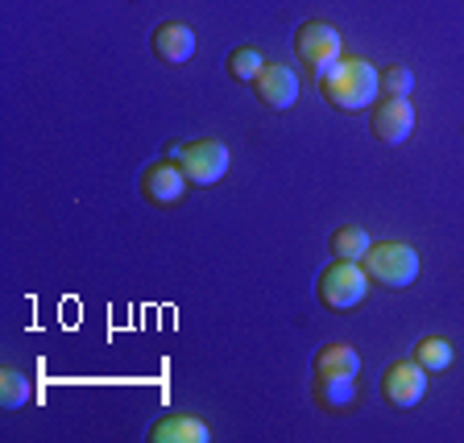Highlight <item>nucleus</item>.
Wrapping results in <instances>:
<instances>
[{
  "instance_id": "nucleus-1",
  "label": "nucleus",
  "mask_w": 464,
  "mask_h": 443,
  "mask_svg": "<svg viewBox=\"0 0 464 443\" xmlns=\"http://www.w3.org/2000/svg\"><path fill=\"white\" fill-rule=\"evenodd\" d=\"M319 96L340 112H365L382 96V79H377V67H369L365 58H336L319 75Z\"/></svg>"
},
{
  "instance_id": "nucleus-2",
  "label": "nucleus",
  "mask_w": 464,
  "mask_h": 443,
  "mask_svg": "<svg viewBox=\"0 0 464 443\" xmlns=\"http://www.w3.org/2000/svg\"><path fill=\"white\" fill-rule=\"evenodd\" d=\"M361 265H365L369 282H377V286H386V290H406L419 278V270H423L419 253L402 241L369 245V253L361 257Z\"/></svg>"
},
{
  "instance_id": "nucleus-3",
  "label": "nucleus",
  "mask_w": 464,
  "mask_h": 443,
  "mask_svg": "<svg viewBox=\"0 0 464 443\" xmlns=\"http://www.w3.org/2000/svg\"><path fill=\"white\" fill-rule=\"evenodd\" d=\"M315 294H319V303H324L328 311L361 307V299L369 294L365 265H361V261H336L332 257V265L319 274V282H315Z\"/></svg>"
},
{
  "instance_id": "nucleus-4",
  "label": "nucleus",
  "mask_w": 464,
  "mask_h": 443,
  "mask_svg": "<svg viewBox=\"0 0 464 443\" xmlns=\"http://www.w3.org/2000/svg\"><path fill=\"white\" fill-rule=\"evenodd\" d=\"M174 162L183 166L187 183L212 187V183H220L224 174H228V145L216 141V137H199V141H187Z\"/></svg>"
},
{
  "instance_id": "nucleus-5",
  "label": "nucleus",
  "mask_w": 464,
  "mask_h": 443,
  "mask_svg": "<svg viewBox=\"0 0 464 443\" xmlns=\"http://www.w3.org/2000/svg\"><path fill=\"white\" fill-rule=\"evenodd\" d=\"M295 54L311 75H324L336 58H344L340 54V29L328 25V21H303L295 29Z\"/></svg>"
},
{
  "instance_id": "nucleus-6",
  "label": "nucleus",
  "mask_w": 464,
  "mask_h": 443,
  "mask_svg": "<svg viewBox=\"0 0 464 443\" xmlns=\"http://www.w3.org/2000/svg\"><path fill=\"white\" fill-rule=\"evenodd\" d=\"M423 394H427V369L419 365L415 357L386 365V373H382V398H386L394 410H411V406H419Z\"/></svg>"
},
{
  "instance_id": "nucleus-7",
  "label": "nucleus",
  "mask_w": 464,
  "mask_h": 443,
  "mask_svg": "<svg viewBox=\"0 0 464 443\" xmlns=\"http://www.w3.org/2000/svg\"><path fill=\"white\" fill-rule=\"evenodd\" d=\"M369 129L382 145H402L415 133V104L411 96H386L369 108Z\"/></svg>"
},
{
  "instance_id": "nucleus-8",
  "label": "nucleus",
  "mask_w": 464,
  "mask_h": 443,
  "mask_svg": "<svg viewBox=\"0 0 464 443\" xmlns=\"http://www.w3.org/2000/svg\"><path fill=\"white\" fill-rule=\"evenodd\" d=\"M137 187H141V199H150L154 207H174L187 191V174L174 158H162V162L145 166L141 178H137Z\"/></svg>"
},
{
  "instance_id": "nucleus-9",
  "label": "nucleus",
  "mask_w": 464,
  "mask_h": 443,
  "mask_svg": "<svg viewBox=\"0 0 464 443\" xmlns=\"http://www.w3.org/2000/svg\"><path fill=\"white\" fill-rule=\"evenodd\" d=\"M253 96L270 108V112H286V108L299 100V75H295V67H286V63H266L261 75L253 79Z\"/></svg>"
},
{
  "instance_id": "nucleus-10",
  "label": "nucleus",
  "mask_w": 464,
  "mask_h": 443,
  "mask_svg": "<svg viewBox=\"0 0 464 443\" xmlns=\"http://www.w3.org/2000/svg\"><path fill=\"white\" fill-rule=\"evenodd\" d=\"M154 54L162 58L166 67H183L187 58L195 54V29L183 21H162L154 29Z\"/></svg>"
},
{
  "instance_id": "nucleus-11",
  "label": "nucleus",
  "mask_w": 464,
  "mask_h": 443,
  "mask_svg": "<svg viewBox=\"0 0 464 443\" xmlns=\"http://www.w3.org/2000/svg\"><path fill=\"white\" fill-rule=\"evenodd\" d=\"M208 439H212V427L195 415H166L150 431V443H208Z\"/></svg>"
},
{
  "instance_id": "nucleus-12",
  "label": "nucleus",
  "mask_w": 464,
  "mask_h": 443,
  "mask_svg": "<svg viewBox=\"0 0 464 443\" xmlns=\"http://www.w3.org/2000/svg\"><path fill=\"white\" fill-rule=\"evenodd\" d=\"M311 369H315V377H357L361 373V357H357V348L353 344L332 340V344H324L315 352Z\"/></svg>"
},
{
  "instance_id": "nucleus-13",
  "label": "nucleus",
  "mask_w": 464,
  "mask_h": 443,
  "mask_svg": "<svg viewBox=\"0 0 464 443\" xmlns=\"http://www.w3.org/2000/svg\"><path fill=\"white\" fill-rule=\"evenodd\" d=\"M357 377H315V402L324 410H348L357 402Z\"/></svg>"
},
{
  "instance_id": "nucleus-14",
  "label": "nucleus",
  "mask_w": 464,
  "mask_h": 443,
  "mask_svg": "<svg viewBox=\"0 0 464 443\" xmlns=\"http://www.w3.org/2000/svg\"><path fill=\"white\" fill-rule=\"evenodd\" d=\"M328 249H332V257H336V261H361L369 253V232L344 224V228H336L328 236Z\"/></svg>"
},
{
  "instance_id": "nucleus-15",
  "label": "nucleus",
  "mask_w": 464,
  "mask_h": 443,
  "mask_svg": "<svg viewBox=\"0 0 464 443\" xmlns=\"http://www.w3.org/2000/svg\"><path fill=\"white\" fill-rule=\"evenodd\" d=\"M415 361L427 369V373H444V369H452L456 352H452V344H448L444 336H423L415 344Z\"/></svg>"
},
{
  "instance_id": "nucleus-16",
  "label": "nucleus",
  "mask_w": 464,
  "mask_h": 443,
  "mask_svg": "<svg viewBox=\"0 0 464 443\" xmlns=\"http://www.w3.org/2000/svg\"><path fill=\"white\" fill-rule=\"evenodd\" d=\"M29 402V377L21 369H5L0 373V406L5 410H21Z\"/></svg>"
},
{
  "instance_id": "nucleus-17",
  "label": "nucleus",
  "mask_w": 464,
  "mask_h": 443,
  "mask_svg": "<svg viewBox=\"0 0 464 443\" xmlns=\"http://www.w3.org/2000/svg\"><path fill=\"white\" fill-rule=\"evenodd\" d=\"M261 67H266V58H261L253 46H237L228 54V75L237 79V83H253V79L261 75Z\"/></svg>"
},
{
  "instance_id": "nucleus-18",
  "label": "nucleus",
  "mask_w": 464,
  "mask_h": 443,
  "mask_svg": "<svg viewBox=\"0 0 464 443\" xmlns=\"http://www.w3.org/2000/svg\"><path fill=\"white\" fill-rule=\"evenodd\" d=\"M377 79H382V96H411L415 91V71L402 67V63L377 71Z\"/></svg>"
}]
</instances>
